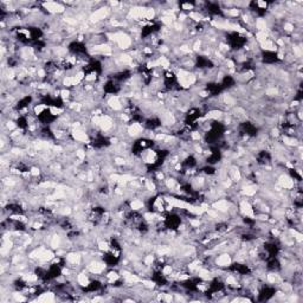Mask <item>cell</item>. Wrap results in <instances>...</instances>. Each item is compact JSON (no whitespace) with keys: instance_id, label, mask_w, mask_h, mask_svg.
Wrapping results in <instances>:
<instances>
[{"instance_id":"obj_26","label":"cell","mask_w":303,"mask_h":303,"mask_svg":"<svg viewBox=\"0 0 303 303\" xmlns=\"http://www.w3.org/2000/svg\"><path fill=\"white\" fill-rule=\"evenodd\" d=\"M37 278H38V276L34 274H27L24 276V280L27 282H34V281H37Z\"/></svg>"},{"instance_id":"obj_11","label":"cell","mask_w":303,"mask_h":303,"mask_svg":"<svg viewBox=\"0 0 303 303\" xmlns=\"http://www.w3.org/2000/svg\"><path fill=\"white\" fill-rule=\"evenodd\" d=\"M66 261H68L70 264H74V265L80 264V262H81V255L77 253V252H71V253L66 255Z\"/></svg>"},{"instance_id":"obj_14","label":"cell","mask_w":303,"mask_h":303,"mask_svg":"<svg viewBox=\"0 0 303 303\" xmlns=\"http://www.w3.org/2000/svg\"><path fill=\"white\" fill-rule=\"evenodd\" d=\"M38 301H42V302H52L55 301V296L52 293H44L42 294L40 297H38Z\"/></svg>"},{"instance_id":"obj_18","label":"cell","mask_w":303,"mask_h":303,"mask_svg":"<svg viewBox=\"0 0 303 303\" xmlns=\"http://www.w3.org/2000/svg\"><path fill=\"white\" fill-rule=\"evenodd\" d=\"M51 246L52 249H58L61 246V237L58 234H55L51 239Z\"/></svg>"},{"instance_id":"obj_33","label":"cell","mask_w":303,"mask_h":303,"mask_svg":"<svg viewBox=\"0 0 303 303\" xmlns=\"http://www.w3.org/2000/svg\"><path fill=\"white\" fill-rule=\"evenodd\" d=\"M153 261H154V256H153V255H148V256L146 257V259H145V264H146V265H150V264L153 263Z\"/></svg>"},{"instance_id":"obj_25","label":"cell","mask_w":303,"mask_h":303,"mask_svg":"<svg viewBox=\"0 0 303 303\" xmlns=\"http://www.w3.org/2000/svg\"><path fill=\"white\" fill-rule=\"evenodd\" d=\"M45 109H46V105H44V104H38V105L34 107V114L40 115Z\"/></svg>"},{"instance_id":"obj_23","label":"cell","mask_w":303,"mask_h":303,"mask_svg":"<svg viewBox=\"0 0 303 303\" xmlns=\"http://www.w3.org/2000/svg\"><path fill=\"white\" fill-rule=\"evenodd\" d=\"M130 207H131V210H140V208H142L143 207V202H141V200H133V202H130Z\"/></svg>"},{"instance_id":"obj_20","label":"cell","mask_w":303,"mask_h":303,"mask_svg":"<svg viewBox=\"0 0 303 303\" xmlns=\"http://www.w3.org/2000/svg\"><path fill=\"white\" fill-rule=\"evenodd\" d=\"M154 17H155L154 8H146V11H145V19L146 20H152Z\"/></svg>"},{"instance_id":"obj_24","label":"cell","mask_w":303,"mask_h":303,"mask_svg":"<svg viewBox=\"0 0 303 303\" xmlns=\"http://www.w3.org/2000/svg\"><path fill=\"white\" fill-rule=\"evenodd\" d=\"M268 281L270 283H277L278 281H281V278H280V276L277 274H269L268 275Z\"/></svg>"},{"instance_id":"obj_31","label":"cell","mask_w":303,"mask_h":303,"mask_svg":"<svg viewBox=\"0 0 303 303\" xmlns=\"http://www.w3.org/2000/svg\"><path fill=\"white\" fill-rule=\"evenodd\" d=\"M76 156L78 158L80 161H83V160L85 159V152H84L83 149H78V150L76 152Z\"/></svg>"},{"instance_id":"obj_36","label":"cell","mask_w":303,"mask_h":303,"mask_svg":"<svg viewBox=\"0 0 303 303\" xmlns=\"http://www.w3.org/2000/svg\"><path fill=\"white\" fill-rule=\"evenodd\" d=\"M200 137H202V136H200V134H199L198 131H194V133H192V139H193V140H197V141H199V140H200Z\"/></svg>"},{"instance_id":"obj_39","label":"cell","mask_w":303,"mask_h":303,"mask_svg":"<svg viewBox=\"0 0 303 303\" xmlns=\"http://www.w3.org/2000/svg\"><path fill=\"white\" fill-rule=\"evenodd\" d=\"M257 5H258L259 7H262V8H265V7L268 6V4H266V2H264V1H258V2H257Z\"/></svg>"},{"instance_id":"obj_6","label":"cell","mask_w":303,"mask_h":303,"mask_svg":"<svg viewBox=\"0 0 303 303\" xmlns=\"http://www.w3.org/2000/svg\"><path fill=\"white\" fill-rule=\"evenodd\" d=\"M88 269L91 274H101L102 271L105 269V265L103 263H100V262H91L90 265H88Z\"/></svg>"},{"instance_id":"obj_13","label":"cell","mask_w":303,"mask_h":303,"mask_svg":"<svg viewBox=\"0 0 303 303\" xmlns=\"http://www.w3.org/2000/svg\"><path fill=\"white\" fill-rule=\"evenodd\" d=\"M122 276H123V278L127 281V282H130V283H135V282H139L140 280H139V277H136L135 275H133V274H130V272H128V271H123L122 272Z\"/></svg>"},{"instance_id":"obj_16","label":"cell","mask_w":303,"mask_h":303,"mask_svg":"<svg viewBox=\"0 0 303 303\" xmlns=\"http://www.w3.org/2000/svg\"><path fill=\"white\" fill-rule=\"evenodd\" d=\"M262 45V47L264 49V50H266V51H275L276 50V45H274V43L271 42V40H265L264 43H262L261 44Z\"/></svg>"},{"instance_id":"obj_28","label":"cell","mask_w":303,"mask_h":303,"mask_svg":"<svg viewBox=\"0 0 303 303\" xmlns=\"http://www.w3.org/2000/svg\"><path fill=\"white\" fill-rule=\"evenodd\" d=\"M99 249L102 250V251H108L109 250V244L104 240H100L99 242Z\"/></svg>"},{"instance_id":"obj_12","label":"cell","mask_w":303,"mask_h":303,"mask_svg":"<svg viewBox=\"0 0 303 303\" xmlns=\"http://www.w3.org/2000/svg\"><path fill=\"white\" fill-rule=\"evenodd\" d=\"M256 27L258 32H266V21L262 18H258L256 20Z\"/></svg>"},{"instance_id":"obj_4","label":"cell","mask_w":303,"mask_h":303,"mask_svg":"<svg viewBox=\"0 0 303 303\" xmlns=\"http://www.w3.org/2000/svg\"><path fill=\"white\" fill-rule=\"evenodd\" d=\"M44 6L51 13H61V12H64V9H65L64 6H62L61 4H57V2H45Z\"/></svg>"},{"instance_id":"obj_9","label":"cell","mask_w":303,"mask_h":303,"mask_svg":"<svg viewBox=\"0 0 303 303\" xmlns=\"http://www.w3.org/2000/svg\"><path fill=\"white\" fill-rule=\"evenodd\" d=\"M240 210H242V212H243L246 217L253 218V208H252V206L250 205V202H240Z\"/></svg>"},{"instance_id":"obj_17","label":"cell","mask_w":303,"mask_h":303,"mask_svg":"<svg viewBox=\"0 0 303 303\" xmlns=\"http://www.w3.org/2000/svg\"><path fill=\"white\" fill-rule=\"evenodd\" d=\"M256 192H257V190H256V187H253V186H245V187H243V190H242V193L245 194V196H253Z\"/></svg>"},{"instance_id":"obj_2","label":"cell","mask_w":303,"mask_h":303,"mask_svg":"<svg viewBox=\"0 0 303 303\" xmlns=\"http://www.w3.org/2000/svg\"><path fill=\"white\" fill-rule=\"evenodd\" d=\"M278 185L284 190H291L294 187V180L288 175H281L278 179Z\"/></svg>"},{"instance_id":"obj_15","label":"cell","mask_w":303,"mask_h":303,"mask_svg":"<svg viewBox=\"0 0 303 303\" xmlns=\"http://www.w3.org/2000/svg\"><path fill=\"white\" fill-rule=\"evenodd\" d=\"M77 282L82 287H88L89 285V278H88V276L85 274H80L78 277H77Z\"/></svg>"},{"instance_id":"obj_38","label":"cell","mask_w":303,"mask_h":303,"mask_svg":"<svg viewBox=\"0 0 303 303\" xmlns=\"http://www.w3.org/2000/svg\"><path fill=\"white\" fill-rule=\"evenodd\" d=\"M183 8H184V9H193V5H191V4H184V5H183Z\"/></svg>"},{"instance_id":"obj_32","label":"cell","mask_w":303,"mask_h":303,"mask_svg":"<svg viewBox=\"0 0 303 303\" xmlns=\"http://www.w3.org/2000/svg\"><path fill=\"white\" fill-rule=\"evenodd\" d=\"M224 102H225L227 105H233V104H234V99L231 97L230 95H225V96H224Z\"/></svg>"},{"instance_id":"obj_34","label":"cell","mask_w":303,"mask_h":303,"mask_svg":"<svg viewBox=\"0 0 303 303\" xmlns=\"http://www.w3.org/2000/svg\"><path fill=\"white\" fill-rule=\"evenodd\" d=\"M294 30V25L291 23H285L284 24V31H288V32H291Z\"/></svg>"},{"instance_id":"obj_22","label":"cell","mask_w":303,"mask_h":303,"mask_svg":"<svg viewBox=\"0 0 303 303\" xmlns=\"http://www.w3.org/2000/svg\"><path fill=\"white\" fill-rule=\"evenodd\" d=\"M256 38H257V40L262 44V43H264L265 40H268V34H266V32H257Z\"/></svg>"},{"instance_id":"obj_37","label":"cell","mask_w":303,"mask_h":303,"mask_svg":"<svg viewBox=\"0 0 303 303\" xmlns=\"http://www.w3.org/2000/svg\"><path fill=\"white\" fill-rule=\"evenodd\" d=\"M33 177H37V175H39V169L38 168H36V167H33L32 169H31V172H30Z\"/></svg>"},{"instance_id":"obj_21","label":"cell","mask_w":303,"mask_h":303,"mask_svg":"<svg viewBox=\"0 0 303 303\" xmlns=\"http://www.w3.org/2000/svg\"><path fill=\"white\" fill-rule=\"evenodd\" d=\"M283 142L288 146H296L297 145V140L293 139V137H289V136H283Z\"/></svg>"},{"instance_id":"obj_3","label":"cell","mask_w":303,"mask_h":303,"mask_svg":"<svg viewBox=\"0 0 303 303\" xmlns=\"http://www.w3.org/2000/svg\"><path fill=\"white\" fill-rule=\"evenodd\" d=\"M231 263H232V259H231V256H230L229 253H223V255H220V256L217 258V261H215V264H217L218 266H220V268L229 266V265H231Z\"/></svg>"},{"instance_id":"obj_30","label":"cell","mask_w":303,"mask_h":303,"mask_svg":"<svg viewBox=\"0 0 303 303\" xmlns=\"http://www.w3.org/2000/svg\"><path fill=\"white\" fill-rule=\"evenodd\" d=\"M63 112V109H59L57 107H51L50 108V114L51 115H61Z\"/></svg>"},{"instance_id":"obj_8","label":"cell","mask_w":303,"mask_h":303,"mask_svg":"<svg viewBox=\"0 0 303 303\" xmlns=\"http://www.w3.org/2000/svg\"><path fill=\"white\" fill-rule=\"evenodd\" d=\"M72 136L76 141L78 142H88V135L85 131L81 130V129H75L72 131Z\"/></svg>"},{"instance_id":"obj_7","label":"cell","mask_w":303,"mask_h":303,"mask_svg":"<svg viewBox=\"0 0 303 303\" xmlns=\"http://www.w3.org/2000/svg\"><path fill=\"white\" fill-rule=\"evenodd\" d=\"M142 131H143V128L140 123H133L128 127V133L130 136H137V135L142 134Z\"/></svg>"},{"instance_id":"obj_29","label":"cell","mask_w":303,"mask_h":303,"mask_svg":"<svg viewBox=\"0 0 303 303\" xmlns=\"http://www.w3.org/2000/svg\"><path fill=\"white\" fill-rule=\"evenodd\" d=\"M266 95H268V96H276V95H278V89L275 88V87L269 88V89L266 90Z\"/></svg>"},{"instance_id":"obj_19","label":"cell","mask_w":303,"mask_h":303,"mask_svg":"<svg viewBox=\"0 0 303 303\" xmlns=\"http://www.w3.org/2000/svg\"><path fill=\"white\" fill-rule=\"evenodd\" d=\"M221 116V111L219 110H212L205 115V118H219Z\"/></svg>"},{"instance_id":"obj_1","label":"cell","mask_w":303,"mask_h":303,"mask_svg":"<svg viewBox=\"0 0 303 303\" xmlns=\"http://www.w3.org/2000/svg\"><path fill=\"white\" fill-rule=\"evenodd\" d=\"M109 11H110V8H108V7H101V8L96 9V11L90 15V20H91L93 23H99V21H101V20H103V19L108 15Z\"/></svg>"},{"instance_id":"obj_35","label":"cell","mask_w":303,"mask_h":303,"mask_svg":"<svg viewBox=\"0 0 303 303\" xmlns=\"http://www.w3.org/2000/svg\"><path fill=\"white\" fill-rule=\"evenodd\" d=\"M61 95H62V97L65 100V99H68V97L70 96V91H69V90H62V91H61Z\"/></svg>"},{"instance_id":"obj_27","label":"cell","mask_w":303,"mask_h":303,"mask_svg":"<svg viewBox=\"0 0 303 303\" xmlns=\"http://www.w3.org/2000/svg\"><path fill=\"white\" fill-rule=\"evenodd\" d=\"M107 278L109 280V282H114V281H116V280L118 278V275H117L115 271H110V272L107 275Z\"/></svg>"},{"instance_id":"obj_5","label":"cell","mask_w":303,"mask_h":303,"mask_svg":"<svg viewBox=\"0 0 303 303\" xmlns=\"http://www.w3.org/2000/svg\"><path fill=\"white\" fill-rule=\"evenodd\" d=\"M213 210L215 211H220V212H227L229 208H230V202L225 199H221V200H218L213 204Z\"/></svg>"},{"instance_id":"obj_10","label":"cell","mask_w":303,"mask_h":303,"mask_svg":"<svg viewBox=\"0 0 303 303\" xmlns=\"http://www.w3.org/2000/svg\"><path fill=\"white\" fill-rule=\"evenodd\" d=\"M108 105H109L111 109H114V110H120V109H122V104H121L120 99H118L117 96L110 97L109 101H108Z\"/></svg>"}]
</instances>
